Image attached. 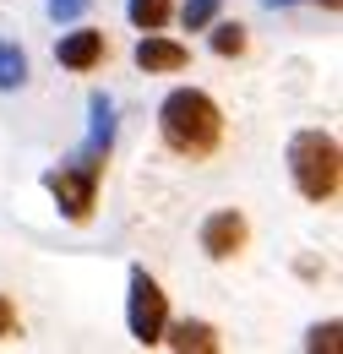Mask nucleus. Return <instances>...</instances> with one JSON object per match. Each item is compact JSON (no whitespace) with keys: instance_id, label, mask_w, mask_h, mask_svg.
I'll list each match as a JSON object with an SVG mask.
<instances>
[{"instance_id":"nucleus-1","label":"nucleus","mask_w":343,"mask_h":354,"mask_svg":"<svg viewBox=\"0 0 343 354\" xmlns=\"http://www.w3.org/2000/svg\"><path fill=\"white\" fill-rule=\"evenodd\" d=\"M158 131H164V142H169L174 153L207 158L218 147V136H223V115H218V104L207 93L180 88V93H169L164 109H158Z\"/></svg>"},{"instance_id":"nucleus-2","label":"nucleus","mask_w":343,"mask_h":354,"mask_svg":"<svg viewBox=\"0 0 343 354\" xmlns=\"http://www.w3.org/2000/svg\"><path fill=\"white\" fill-rule=\"evenodd\" d=\"M289 175H295V185H300V196H310V202H333L338 196V142L327 131H300L295 142H289Z\"/></svg>"},{"instance_id":"nucleus-3","label":"nucleus","mask_w":343,"mask_h":354,"mask_svg":"<svg viewBox=\"0 0 343 354\" xmlns=\"http://www.w3.org/2000/svg\"><path fill=\"white\" fill-rule=\"evenodd\" d=\"M98 169H104V153H98V147H87L82 158H71V164H60V169H49V175H44L49 196L60 202V213H66L71 223H87V213H93Z\"/></svg>"},{"instance_id":"nucleus-4","label":"nucleus","mask_w":343,"mask_h":354,"mask_svg":"<svg viewBox=\"0 0 343 354\" xmlns=\"http://www.w3.org/2000/svg\"><path fill=\"white\" fill-rule=\"evenodd\" d=\"M131 338L142 344V349H153L158 338H164V322H169V300H164V289L136 267L131 272Z\"/></svg>"},{"instance_id":"nucleus-5","label":"nucleus","mask_w":343,"mask_h":354,"mask_svg":"<svg viewBox=\"0 0 343 354\" xmlns=\"http://www.w3.org/2000/svg\"><path fill=\"white\" fill-rule=\"evenodd\" d=\"M240 245H245V218H240L234 207H223V213H213V218L202 223V251H207L213 262H229Z\"/></svg>"},{"instance_id":"nucleus-6","label":"nucleus","mask_w":343,"mask_h":354,"mask_svg":"<svg viewBox=\"0 0 343 354\" xmlns=\"http://www.w3.org/2000/svg\"><path fill=\"white\" fill-rule=\"evenodd\" d=\"M104 49H109V44H104L98 28H77V33H66V39L55 44V55H60L66 71H93V66L104 60Z\"/></svg>"},{"instance_id":"nucleus-7","label":"nucleus","mask_w":343,"mask_h":354,"mask_svg":"<svg viewBox=\"0 0 343 354\" xmlns=\"http://www.w3.org/2000/svg\"><path fill=\"white\" fill-rule=\"evenodd\" d=\"M185 60H191V49L174 44V39H158V33H147L136 44V66L142 71H185Z\"/></svg>"},{"instance_id":"nucleus-8","label":"nucleus","mask_w":343,"mask_h":354,"mask_svg":"<svg viewBox=\"0 0 343 354\" xmlns=\"http://www.w3.org/2000/svg\"><path fill=\"white\" fill-rule=\"evenodd\" d=\"M158 344H169V349H180V354H213L218 349V333L213 327H207V322H164V338H158Z\"/></svg>"},{"instance_id":"nucleus-9","label":"nucleus","mask_w":343,"mask_h":354,"mask_svg":"<svg viewBox=\"0 0 343 354\" xmlns=\"http://www.w3.org/2000/svg\"><path fill=\"white\" fill-rule=\"evenodd\" d=\"M131 11V22H136V28H142V33H158V28H164V22H169V0H131L126 6Z\"/></svg>"},{"instance_id":"nucleus-10","label":"nucleus","mask_w":343,"mask_h":354,"mask_svg":"<svg viewBox=\"0 0 343 354\" xmlns=\"http://www.w3.org/2000/svg\"><path fill=\"white\" fill-rule=\"evenodd\" d=\"M22 77H28V60H22V49L0 44V88H6V93L22 88Z\"/></svg>"},{"instance_id":"nucleus-11","label":"nucleus","mask_w":343,"mask_h":354,"mask_svg":"<svg viewBox=\"0 0 343 354\" xmlns=\"http://www.w3.org/2000/svg\"><path fill=\"white\" fill-rule=\"evenodd\" d=\"M213 49L218 55H245V28H240V22H218L213 28Z\"/></svg>"},{"instance_id":"nucleus-12","label":"nucleus","mask_w":343,"mask_h":354,"mask_svg":"<svg viewBox=\"0 0 343 354\" xmlns=\"http://www.w3.org/2000/svg\"><path fill=\"white\" fill-rule=\"evenodd\" d=\"M213 11H218V0H185V11H180V22L196 33V28H207L213 22Z\"/></svg>"},{"instance_id":"nucleus-13","label":"nucleus","mask_w":343,"mask_h":354,"mask_svg":"<svg viewBox=\"0 0 343 354\" xmlns=\"http://www.w3.org/2000/svg\"><path fill=\"white\" fill-rule=\"evenodd\" d=\"M338 338H343V327H338V322H327V327L310 333V349H338Z\"/></svg>"},{"instance_id":"nucleus-14","label":"nucleus","mask_w":343,"mask_h":354,"mask_svg":"<svg viewBox=\"0 0 343 354\" xmlns=\"http://www.w3.org/2000/svg\"><path fill=\"white\" fill-rule=\"evenodd\" d=\"M82 6H87V0H49V17H55V22H71Z\"/></svg>"},{"instance_id":"nucleus-15","label":"nucleus","mask_w":343,"mask_h":354,"mask_svg":"<svg viewBox=\"0 0 343 354\" xmlns=\"http://www.w3.org/2000/svg\"><path fill=\"white\" fill-rule=\"evenodd\" d=\"M11 333H17V306L0 295V338H11Z\"/></svg>"},{"instance_id":"nucleus-16","label":"nucleus","mask_w":343,"mask_h":354,"mask_svg":"<svg viewBox=\"0 0 343 354\" xmlns=\"http://www.w3.org/2000/svg\"><path fill=\"white\" fill-rule=\"evenodd\" d=\"M267 6H289V0H267Z\"/></svg>"}]
</instances>
